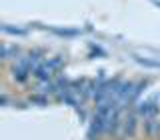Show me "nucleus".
<instances>
[{
    "label": "nucleus",
    "mask_w": 160,
    "mask_h": 140,
    "mask_svg": "<svg viewBox=\"0 0 160 140\" xmlns=\"http://www.w3.org/2000/svg\"><path fill=\"white\" fill-rule=\"evenodd\" d=\"M138 114L134 112H124V118H122V124H120V128H118V132H116V136L118 140H132L134 136H136V128H138Z\"/></svg>",
    "instance_id": "f257e3e1"
},
{
    "label": "nucleus",
    "mask_w": 160,
    "mask_h": 140,
    "mask_svg": "<svg viewBox=\"0 0 160 140\" xmlns=\"http://www.w3.org/2000/svg\"><path fill=\"white\" fill-rule=\"evenodd\" d=\"M12 78L16 80V82L20 84H24L26 80L30 78V74H32V68H30V64H28V56H20L16 58V64L12 66Z\"/></svg>",
    "instance_id": "f03ea898"
},
{
    "label": "nucleus",
    "mask_w": 160,
    "mask_h": 140,
    "mask_svg": "<svg viewBox=\"0 0 160 140\" xmlns=\"http://www.w3.org/2000/svg\"><path fill=\"white\" fill-rule=\"evenodd\" d=\"M134 112L138 114L140 118H156L160 112V106L156 104V100H138L136 106H134Z\"/></svg>",
    "instance_id": "7ed1b4c3"
},
{
    "label": "nucleus",
    "mask_w": 160,
    "mask_h": 140,
    "mask_svg": "<svg viewBox=\"0 0 160 140\" xmlns=\"http://www.w3.org/2000/svg\"><path fill=\"white\" fill-rule=\"evenodd\" d=\"M56 74H58V70L54 68V66H52V62H50V60L46 58L36 70H34L32 76L36 78L38 82H42V80H54V76H56Z\"/></svg>",
    "instance_id": "20e7f679"
},
{
    "label": "nucleus",
    "mask_w": 160,
    "mask_h": 140,
    "mask_svg": "<svg viewBox=\"0 0 160 140\" xmlns=\"http://www.w3.org/2000/svg\"><path fill=\"white\" fill-rule=\"evenodd\" d=\"M156 126H158L156 118H146V120H144V130H146L148 138H154V134H156Z\"/></svg>",
    "instance_id": "39448f33"
},
{
    "label": "nucleus",
    "mask_w": 160,
    "mask_h": 140,
    "mask_svg": "<svg viewBox=\"0 0 160 140\" xmlns=\"http://www.w3.org/2000/svg\"><path fill=\"white\" fill-rule=\"evenodd\" d=\"M20 54L18 46H8V44H2V58L4 60H10V58H16Z\"/></svg>",
    "instance_id": "423d86ee"
},
{
    "label": "nucleus",
    "mask_w": 160,
    "mask_h": 140,
    "mask_svg": "<svg viewBox=\"0 0 160 140\" xmlns=\"http://www.w3.org/2000/svg\"><path fill=\"white\" fill-rule=\"evenodd\" d=\"M134 60L146 68H160V60H150V58H142V56H134Z\"/></svg>",
    "instance_id": "0eeeda50"
},
{
    "label": "nucleus",
    "mask_w": 160,
    "mask_h": 140,
    "mask_svg": "<svg viewBox=\"0 0 160 140\" xmlns=\"http://www.w3.org/2000/svg\"><path fill=\"white\" fill-rule=\"evenodd\" d=\"M54 34H58V36H78L80 34V30L78 28H50Z\"/></svg>",
    "instance_id": "6e6552de"
},
{
    "label": "nucleus",
    "mask_w": 160,
    "mask_h": 140,
    "mask_svg": "<svg viewBox=\"0 0 160 140\" xmlns=\"http://www.w3.org/2000/svg\"><path fill=\"white\" fill-rule=\"evenodd\" d=\"M30 104H40V106H46V104L50 102L48 100V94H42V92H38V94H34V96H30L28 100Z\"/></svg>",
    "instance_id": "1a4fd4ad"
},
{
    "label": "nucleus",
    "mask_w": 160,
    "mask_h": 140,
    "mask_svg": "<svg viewBox=\"0 0 160 140\" xmlns=\"http://www.w3.org/2000/svg\"><path fill=\"white\" fill-rule=\"evenodd\" d=\"M2 32H6V34H18V36H24V34H26V30H22V28H10L8 24H4V26H2Z\"/></svg>",
    "instance_id": "9d476101"
},
{
    "label": "nucleus",
    "mask_w": 160,
    "mask_h": 140,
    "mask_svg": "<svg viewBox=\"0 0 160 140\" xmlns=\"http://www.w3.org/2000/svg\"><path fill=\"white\" fill-rule=\"evenodd\" d=\"M154 138L160 140V120H158V126H156V134H154Z\"/></svg>",
    "instance_id": "9b49d317"
},
{
    "label": "nucleus",
    "mask_w": 160,
    "mask_h": 140,
    "mask_svg": "<svg viewBox=\"0 0 160 140\" xmlns=\"http://www.w3.org/2000/svg\"><path fill=\"white\" fill-rule=\"evenodd\" d=\"M152 2H154V4H156V6H160V0H152Z\"/></svg>",
    "instance_id": "f8f14e48"
}]
</instances>
